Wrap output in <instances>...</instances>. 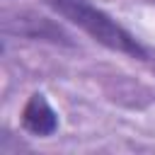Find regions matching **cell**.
I'll return each mask as SVG.
<instances>
[{
    "instance_id": "1",
    "label": "cell",
    "mask_w": 155,
    "mask_h": 155,
    "mask_svg": "<svg viewBox=\"0 0 155 155\" xmlns=\"http://www.w3.org/2000/svg\"><path fill=\"white\" fill-rule=\"evenodd\" d=\"M48 7H53L61 17H65L68 22L78 24L87 36H92L97 44L126 53L131 58H148L145 48L119 24L114 22L107 12H102L97 5H92L90 0H44Z\"/></svg>"
},
{
    "instance_id": "2",
    "label": "cell",
    "mask_w": 155,
    "mask_h": 155,
    "mask_svg": "<svg viewBox=\"0 0 155 155\" xmlns=\"http://www.w3.org/2000/svg\"><path fill=\"white\" fill-rule=\"evenodd\" d=\"M22 128L31 136H39V138H46V136H53L56 128H58V116L53 111V107L48 104V99L39 92H34L24 109H22Z\"/></svg>"
}]
</instances>
